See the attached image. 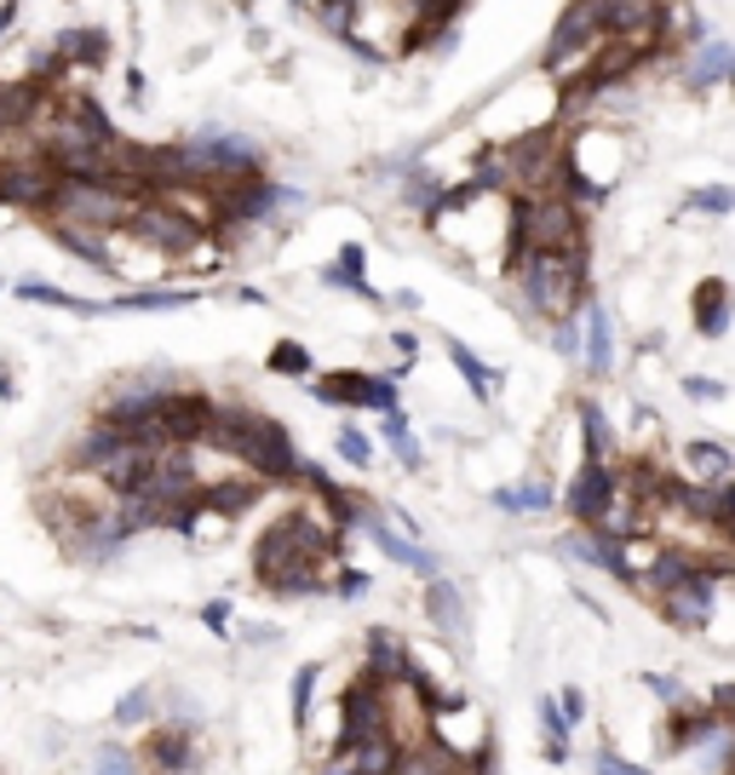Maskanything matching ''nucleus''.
Wrapping results in <instances>:
<instances>
[{
  "instance_id": "nucleus-19",
  "label": "nucleus",
  "mask_w": 735,
  "mask_h": 775,
  "mask_svg": "<svg viewBox=\"0 0 735 775\" xmlns=\"http://www.w3.org/2000/svg\"><path fill=\"white\" fill-rule=\"evenodd\" d=\"M581 322H586V368L598 379L615 374V328H609V311L603 304H586Z\"/></svg>"
},
{
  "instance_id": "nucleus-34",
  "label": "nucleus",
  "mask_w": 735,
  "mask_h": 775,
  "mask_svg": "<svg viewBox=\"0 0 735 775\" xmlns=\"http://www.w3.org/2000/svg\"><path fill=\"white\" fill-rule=\"evenodd\" d=\"M264 368H271V374H288V379H304V374H311V351H304L299 339H276L271 357H264Z\"/></svg>"
},
{
  "instance_id": "nucleus-2",
  "label": "nucleus",
  "mask_w": 735,
  "mask_h": 775,
  "mask_svg": "<svg viewBox=\"0 0 735 775\" xmlns=\"http://www.w3.org/2000/svg\"><path fill=\"white\" fill-rule=\"evenodd\" d=\"M208 442H219L224 454H236L264 483H294L304 472V460L294 454L288 425L271 420V414H259V408H248V402H219V420H213V437Z\"/></svg>"
},
{
  "instance_id": "nucleus-45",
  "label": "nucleus",
  "mask_w": 735,
  "mask_h": 775,
  "mask_svg": "<svg viewBox=\"0 0 735 775\" xmlns=\"http://www.w3.org/2000/svg\"><path fill=\"white\" fill-rule=\"evenodd\" d=\"M334 586H339V598H362V591L374 586V580H368L362 568H339V575H334Z\"/></svg>"
},
{
  "instance_id": "nucleus-1",
  "label": "nucleus",
  "mask_w": 735,
  "mask_h": 775,
  "mask_svg": "<svg viewBox=\"0 0 735 775\" xmlns=\"http://www.w3.org/2000/svg\"><path fill=\"white\" fill-rule=\"evenodd\" d=\"M339 558V535H322L311 512L276 517L253 546V580L276 598H311L328 586V568Z\"/></svg>"
},
{
  "instance_id": "nucleus-33",
  "label": "nucleus",
  "mask_w": 735,
  "mask_h": 775,
  "mask_svg": "<svg viewBox=\"0 0 735 775\" xmlns=\"http://www.w3.org/2000/svg\"><path fill=\"white\" fill-rule=\"evenodd\" d=\"M379 432H385V442H391L397 448V460L408 465V472H420V437L414 432H408V420H402V408H397V414H379Z\"/></svg>"
},
{
  "instance_id": "nucleus-4",
  "label": "nucleus",
  "mask_w": 735,
  "mask_h": 775,
  "mask_svg": "<svg viewBox=\"0 0 735 775\" xmlns=\"http://www.w3.org/2000/svg\"><path fill=\"white\" fill-rule=\"evenodd\" d=\"M506 271L518 276L523 304L546 322L575 316V304L586 299V253H518Z\"/></svg>"
},
{
  "instance_id": "nucleus-41",
  "label": "nucleus",
  "mask_w": 735,
  "mask_h": 775,
  "mask_svg": "<svg viewBox=\"0 0 735 775\" xmlns=\"http://www.w3.org/2000/svg\"><path fill=\"white\" fill-rule=\"evenodd\" d=\"M689 208H701V213H712V218H730V213H735V190H730V185H707V190L689 196Z\"/></svg>"
},
{
  "instance_id": "nucleus-6",
  "label": "nucleus",
  "mask_w": 735,
  "mask_h": 775,
  "mask_svg": "<svg viewBox=\"0 0 735 775\" xmlns=\"http://www.w3.org/2000/svg\"><path fill=\"white\" fill-rule=\"evenodd\" d=\"M311 391H316V402H334V408H374V414H397V408H402L391 379H385V374H357V368L311 379Z\"/></svg>"
},
{
  "instance_id": "nucleus-11",
  "label": "nucleus",
  "mask_w": 735,
  "mask_h": 775,
  "mask_svg": "<svg viewBox=\"0 0 735 775\" xmlns=\"http://www.w3.org/2000/svg\"><path fill=\"white\" fill-rule=\"evenodd\" d=\"M155 460H161V448H145V442H127L121 454L98 472V483H110V495L121 500V495H138L150 477H155Z\"/></svg>"
},
{
  "instance_id": "nucleus-10",
  "label": "nucleus",
  "mask_w": 735,
  "mask_h": 775,
  "mask_svg": "<svg viewBox=\"0 0 735 775\" xmlns=\"http://www.w3.org/2000/svg\"><path fill=\"white\" fill-rule=\"evenodd\" d=\"M603 7H609V35L615 40H661L667 35L661 0H603Z\"/></svg>"
},
{
  "instance_id": "nucleus-42",
  "label": "nucleus",
  "mask_w": 735,
  "mask_h": 775,
  "mask_svg": "<svg viewBox=\"0 0 735 775\" xmlns=\"http://www.w3.org/2000/svg\"><path fill=\"white\" fill-rule=\"evenodd\" d=\"M591 770H598V775H649L644 764H632V759H621V752H598V764H591Z\"/></svg>"
},
{
  "instance_id": "nucleus-22",
  "label": "nucleus",
  "mask_w": 735,
  "mask_h": 775,
  "mask_svg": "<svg viewBox=\"0 0 735 775\" xmlns=\"http://www.w3.org/2000/svg\"><path fill=\"white\" fill-rule=\"evenodd\" d=\"M696 328H701L707 339H724V334H730V288H724L719 276L696 288Z\"/></svg>"
},
{
  "instance_id": "nucleus-32",
  "label": "nucleus",
  "mask_w": 735,
  "mask_h": 775,
  "mask_svg": "<svg viewBox=\"0 0 735 775\" xmlns=\"http://www.w3.org/2000/svg\"><path fill=\"white\" fill-rule=\"evenodd\" d=\"M712 638L735 649V568H719V603H712Z\"/></svg>"
},
{
  "instance_id": "nucleus-9",
  "label": "nucleus",
  "mask_w": 735,
  "mask_h": 775,
  "mask_svg": "<svg viewBox=\"0 0 735 775\" xmlns=\"http://www.w3.org/2000/svg\"><path fill=\"white\" fill-rule=\"evenodd\" d=\"M213 420H219V402L201 397V391H173V397H161V432H167V448L208 442V437H213Z\"/></svg>"
},
{
  "instance_id": "nucleus-20",
  "label": "nucleus",
  "mask_w": 735,
  "mask_h": 775,
  "mask_svg": "<svg viewBox=\"0 0 735 775\" xmlns=\"http://www.w3.org/2000/svg\"><path fill=\"white\" fill-rule=\"evenodd\" d=\"M259 488H264V477H241V483H208V488H201V505H208L213 517H224V523H231V517H241V512H248V505L259 500Z\"/></svg>"
},
{
  "instance_id": "nucleus-8",
  "label": "nucleus",
  "mask_w": 735,
  "mask_h": 775,
  "mask_svg": "<svg viewBox=\"0 0 735 775\" xmlns=\"http://www.w3.org/2000/svg\"><path fill=\"white\" fill-rule=\"evenodd\" d=\"M127 230L138 241H150L155 253H190L196 241H201V224L184 218V213H167V208H161V196L155 201H138L133 218H127Z\"/></svg>"
},
{
  "instance_id": "nucleus-36",
  "label": "nucleus",
  "mask_w": 735,
  "mask_h": 775,
  "mask_svg": "<svg viewBox=\"0 0 735 775\" xmlns=\"http://www.w3.org/2000/svg\"><path fill=\"white\" fill-rule=\"evenodd\" d=\"M92 775H138V759L121 741H98L92 747Z\"/></svg>"
},
{
  "instance_id": "nucleus-15",
  "label": "nucleus",
  "mask_w": 735,
  "mask_h": 775,
  "mask_svg": "<svg viewBox=\"0 0 735 775\" xmlns=\"http://www.w3.org/2000/svg\"><path fill=\"white\" fill-rule=\"evenodd\" d=\"M127 442H133L127 432H115L110 420H98L87 437H75V448H70V472H92V477H98V472H104V465H110Z\"/></svg>"
},
{
  "instance_id": "nucleus-3",
  "label": "nucleus",
  "mask_w": 735,
  "mask_h": 775,
  "mask_svg": "<svg viewBox=\"0 0 735 775\" xmlns=\"http://www.w3.org/2000/svg\"><path fill=\"white\" fill-rule=\"evenodd\" d=\"M518 253H586V218L581 208L558 196H512V241H506V264Z\"/></svg>"
},
{
  "instance_id": "nucleus-35",
  "label": "nucleus",
  "mask_w": 735,
  "mask_h": 775,
  "mask_svg": "<svg viewBox=\"0 0 735 775\" xmlns=\"http://www.w3.org/2000/svg\"><path fill=\"white\" fill-rule=\"evenodd\" d=\"M316 678H322V666L316 661H304L299 672H294V729L304 736L311 729V701H316Z\"/></svg>"
},
{
  "instance_id": "nucleus-21",
  "label": "nucleus",
  "mask_w": 735,
  "mask_h": 775,
  "mask_svg": "<svg viewBox=\"0 0 735 775\" xmlns=\"http://www.w3.org/2000/svg\"><path fill=\"white\" fill-rule=\"evenodd\" d=\"M40 98H47V80H12V87H0V133H17L24 121H35Z\"/></svg>"
},
{
  "instance_id": "nucleus-31",
  "label": "nucleus",
  "mask_w": 735,
  "mask_h": 775,
  "mask_svg": "<svg viewBox=\"0 0 735 775\" xmlns=\"http://www.w3.org/2000/svg\"><path fill=\"white\" fill-rule=\"evenodd\" d=\"M540 729H546V759L551 764H563L569 759V729H575V724H569V712H563V701H540Z\"/></svg>"
},
{
  "instance_id": "nucleus-48",
  "label": "nucleus",
  "mask_w": 735,
  "mask_h": 775,
  "mask_svg": "<svg viewBox=\"0 0 735 775\" xmlns=\"http://www.w3.org/2000/svg\"><path fill=\"white\" fill-rule=\"evenodd\" d=\"M391 345H397V351H402V357H420V339H414V334H408V328H397V334H391Z\"/></svg>"
},
{
  "instance_id": "nucleus-13",
  "label": "nucleus",
  "mask_w": 735,
  "mask_h": 775,
  "mask_svg": "<svg viewBox=\"0 0 735 775\" xmlns=\"http://www.w3.org/2000/svg\"><path fill=\"white\" fill-rule=\"evenodd\" d=\"M362 672H374L379 684H402L408 672H414V655H408V643L397 632H368V649H362Z\"/></svg>"
},
{
  "instance_id": "nucleus-24",
  "label": "nucleus",
  "mask_w": 735,
  "mask_h": 775,
  "mask_svg": "<svg viewBox=\"0 0 735 775\" xmlns=\"http://www.w3.org/2000/svg\"><path fill=\"white\" fill-rule=\"evenodd\" d=\"M24 293L29 304H52V311H75V316H110V304H98V299H80L70 288H52V282H24Z\"/></svg>"
},
{
  "instance_id": "nucleus-43",
  "label": "nucleus",
  "mask_w": 735,
  "mask_h": 775,
  "mask_svg": "<svg viewBox=\"0 0 735 775\" xmlns=\"http://www.w3.org/2000/svg\"><path fill=\"white\" fill-rule=\"evenodd\" d=\"M201 621H208L213 638H231V603H224V598H213L208 609H201Z\"/></svg>"
},
{
  "instance_id": "nucleus-7",
  "label": "nucleus",
  "mask_w": 735,
  "mask_h": 775,
  "mask_svg": "<svg viewBox=\"0 0 735 775\" xmlns=\"http://www.w3.org/2000/svg\"><path fill=\"white\" fill-rule=\"evenodd\" d=\"M58 190H64V173H58L52 161H12V167H0V201H7V208L52 213Z\"/></svg>"
},
{
  "instance_id": "nucleus-28",
  "label": "nucleus",
  "mask_w": 735,
  "mask_h": 775,
  "mask_svg": "<svg viewBox=\"0 0 735 775\" xmlns=\"http://www.w3.org/2000/svg\"><path fill=\"white\" fill-rule=\"evenodd\" d=\"M575 414H581V432H586V460L609 465V460H615V437H609V420H603V408H598V402H581Z\"/></svg>"
},
{
  "instance_id": "nucleus-40",
  "label": "nucleus",
  "mask_w": 735,
  "mask_h": 775,
  "mask_svg": "<svg viewBox=\"0 0 735 775\" xmlns=\"http://www.w3.org/2000/svg\"><path fill=\"white\" fill-rule=\"evenodd\" d=\"M551 345H558L563 357H586V322H575V316L551 322Z\"/></svg>"
},
{
  "instance_id": "nucleus-50",
  "label": "nucleus",
  "mask_w": 735,
  "mask_h": 775,
  "mask_svg": "<svg viewBox=\"0 0 735 775\" xmlns=\"http://www.w3.org/2000/svg\"><path fill=\"white\" fill-rule=\"evenodd\" d=\"M127 98H133V104L145 98V70H133V75H127Z\"/></svg>"
},
{
  "instance_id": "nucleus-18",
  "label": "nucleus",
  "mask_w": 735,
  "mask_h": 775,
  "mask_svg": "<svg viewBox=\"0 0 735 775\" xmlns=\"http://www.w3.org/2000/svg\"><path fill=\"white\" fill-rule=\"evenodd\" d=\"M684 465H689V477H696V488H730L735 483V454L724 442H689Z\"/></svg>"
},
{
  "instance_id": "nucleus-47",
  "label": "nucleus",
  "mask_w": 735,
  "mask_h": 775,
  "mask_svg": "<svg viewBox=\"0 0 735 775\" xmlns=\"http://www.w3.org/2000/svg\"><path fill=\"white\" fill-rule=\"evenodd\" d=\"M558 701H563V712H569V724H581V718H586V696H581L575 684H569V689H563Z\"/></svg>"
},
{
  "instance_id": "nucleus-25",
  "label": "nucleus",
  "mask_w": 735,
  "mask_h": 775,
  "mask_svg": "<svg viewBox=\"0 0 735 775\" xmlns=\"http://www.w3.org/2000/svg\"><path fill=\"white\" fill-rule=\"evenodd\" d=\"M196 299L201 293H190V288H133V293L110 299V311H184Z\"/></svg>"
},
{
  "instance_id": "nucleus-17",
  "label": "nucleus",
  "mask_w": 735,
  "mask_h": 775,
  "mask_svg": "<svg viewBox=\"0 0 735 775\" xmlns=\"http://www.w3.org/2000/svg\"><path fill=\"white\" fill-rule=\"evenodd\" d=\"M145 759L161 770V775H184L196 764V747H190V729L184 724H161L155 736L145 741Z\"/></svg>"
},
{
  "instance_id": "nucleus-51",
  "label": "nucleus",
  "mask_w": 735,
  "mask_h": 775,
  "mask_svg": "<svg viewBox=\"0 0 735 775\" xmlns=\"http://www.w3.org/2000/svg\"><path fill=\"white\" fill-rule=\"evenodd\" d=\"M0 397H17V385H12V374L0 368Z\"/></svg>"
},
{
  "instance_id": "nucleus-38",
  "label": "nucleus",
  "mask_w": 735,
  "mask_h": 775,
  "mask_svg": "<svg viewBox=\"0 0 735 775\" xmlns=\"http://www.w3.org/2000/svg\"><path fill=\"white\" fill-rule=\"evenodd\" d=\"M150 712H155L150 689H127V696H121V707H115V724H121V729H127V724H150Z\"/></svg>"
},
{
  "instance_id": "nucleus-16",
  "label": "nucleus",
  "mask_w": 735,
  "mask_h": 775,
  "mask_svg": "<svg viewBox=\"0 0 735 775\" xmlns=\"http://www.w3.org/2000/svg\"><path fill=\"white\" fill-rule=\"evenodd\" d=\"M425 615L443 632V643H465V598L454 580H432L425 586Z\"/></svg>"
},
{
  "instance_id": "nucleus-29",
  "label": "nucleus",
  "mask_w": 735,
  "mask_h": 775,
  "mask_svg": "<svg viewBox=\"0 0 735 775\" xmlns=\"http://www.w3.org/2000/svg\"><path fill=\"white\" fill-rule=\"evenodd\" d=\"M495 505L500 512H551V488L540 483V477H528V483H518V488H495Z\"/></svg>"
},
{
  "instance_id": "nucleus-23",
  "label": "nucleus",
  "mask_w": 735,
  "mask_h": 775,
  "mask_svg": "<svg viewBox=\"0 0 735 775\" xmlns=\"http://www.w3.org/2000/svg\"><path fill=\"white\" fill-rule=\"evenodd\" d=\"M322 282H328V288L357 293V299H368V304L379 299L374 288H368V276H362V248H357V241H345V248H339V259H334V264H322Z\"/></svg>"
},
{
  "instance_id": "nucleus-14",
  "label": "nucleus",
  "mask_w": 735,
  "mask_h": 775,
  "mask_svg": "<svg viewBox=\"0 0 735 775\" xmlns=\"http://www.w3.org/2000/svg\"><path fill=\"white\" fill-rule=\"evenodd\" d=\"M730 70H735V40L707 35L701 47L689 52V70H684V80H689V92H707V87H724V80H730Z\"/></svg>"
},
{
  "instance_id": "nucleus-5",
  "label": "nucleus",
  "mask_w": 735,
  "mask_h": 775,
  "mask_svg": "<svg viewBox=\"0 0 735 775\" xmlns=\"http://www.w3.org/2000/svg\"><path fill=\"white\" fill-rule=\"evenodd\" d=\"M615 500H621L615 465L581 460V472H575V483H569V495H563V505L575 512V523H581V528H603V517L615 512Z\"/></svg>"
},
{
  "instance_id": "nucleus-39",
  "label": "nucleus",
  "mask_w": 735,
  "mask_h": 775,
  "mask_svg": "<svg viewBox=\"0 0 735 775\" xmlns=\"http://www.w3.org/2000/svg\"><path fill=\"white\" fill-rule=\"evenodd\" d=\"M334 448H339L345 465H374V442H368V432H357V425H345Z\"/></svg>"
},
{
  "instance_id": "nucleus-44",
  "label": "nucleus",
  "mask_w": 735,
  "mask_h": 775,
  "mask_svg": "<svg viewBox=\"0 0 735 775\" xmlns=\"http://www.w3.org/2000/svg\"><path fill=\"white\" fill-rule=\"evenodd\" d=\"M684 397H696V402H719V397H724V385H719V379L689 374V379H684Z\"/></svg>"
},
{
  "instance_id": "nucleus-26",
  "label": "nucleus",
  "mask_w": 735,
  "mask_h": 775,
  "mask_svg": "<svg viewBox=\"0 0 735 775\" xmlns=\"http://www.w3.org/2000/svg\"><path fill=\"white\" fill-rule=\"evenodd\" d=\"M58 58H64V64H104L110 58V35L104 29H70L64 40H58Z\"/></svg>"
},
{
  "instance_id": "nucleus-49",
  "label": "nucleus",
  "mask_w": 735,
  "mask_h": 775,
  "mask_svg": "<svg viewBox=\"0 0 735 775\" xmlns=\"http://www.w3.org/2000/svg\"><path fill=\"white\" fill-rule=\"evenodd\" d=\"M322 775H362V770H357V764H351V759H345V752H339L334 764H322Z\"/></svg>"
},
{
  "instance_id": "nucleus-46",
  "label": "nucleus",
  "mask_w": 735,
  "mask_h": 775,
  "mask_svg": "<svg viewBox=\"0 0 735 775\" xmlns=\"http://www.w3.org/2000/svg\"><path fill=\"white\" fill-rule=\"evenodd\" d=\"M649 689H656V696L667 701V707H684V689H678V678H661V672H649V678H644Z\"/></svg>"
},
{
  "instance_id": "nucleus-30",
  "label": "nucleus",
  "mask_w": 735,
  "mask_h": 775,
  "mask_svg": "<svg viewBox=\"0 0 735 775\" xmlns=\"http://www.w3.org/2000/svg\"><path fill=\"white\" fill-rule=\"evenodd\" d=\"M448 362L460 368V379H465V385H472V397H477V402H488V397H495V374H488L483 362H477V351H472V345L448 339Z\"/></svg>"
},
{
  "instance_id": "nucleus-52",
  "label": "nucleus",
  "mask_w": 735,
  "mask_h": 775,
  "mask_svg": "<svg viewBox=\"0 0 735 775\" xmlns=\"http://www.w3.org/2000/svg\"><path fill=\"white\" fill-rule=\"evenodd\" d=\"M730 87H735V70H730Z\"/></svg>"
},
{
  "instance_id": "nucleus-37",
  "label": "nucleus",
  "mask_w": 735,
  "mask_h": 775,
  "mask_svg": "<svg viewBox=\"0 0 735 775\" xmlns=\"http://www.w3.org/2000/svg\"><path fill=\"white\" fill-rule=\"evenodd\" d=\"M408 201H414V208H420L425 218H437V213H443V201H448V190L437 185L432 173H414V178H408Z\"/></svg>"
},
{
  "instance_id": "nucleus-12",
  "label": "nucleus",
  "mask_w": 735,
  "mask_h": 775,
  "mask_svg": "<svg viewBox=\"0 0 735 775\" xmlns=\"http://www.w3.org/2000/svg\"><path fill=\"white\" fill-rule=\"evenodd\" d=\"M362 528H368V535H374V540L385 546V558H391V563L414 568V575H425V580H437V558H432V552H420L408 528H391L379 512H368V517H362Z\"/></svg>"
},
{
  "instance_id": "nucleus-27",
  "label": "nucleus",
  "mask_w": 735,
  "mask_h": 775,
  "mask_svg": "<svg viewBox=\"0 0 735 775\" xmlns=\"http://www.w3.org/2000/svg\"><path fill=\"white\" fill-rule=\"evenodd\" d=\"M52 236H58V248H70L75 259L98 264V271H115V259H110V248H104V236H98V230H75V224H52Z\"/></svg>"
}]
</instances>
